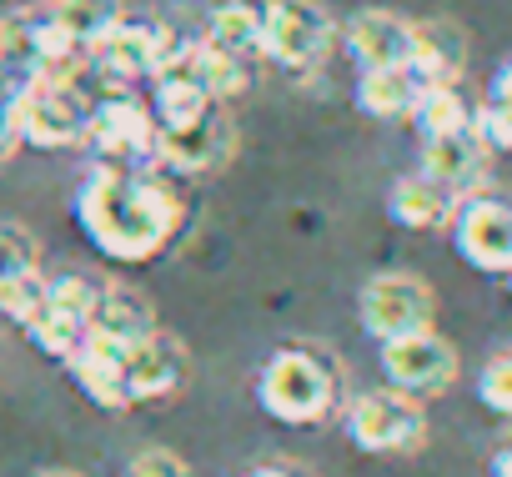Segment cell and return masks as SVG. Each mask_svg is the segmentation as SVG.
<instances>
[{
    "mask_svg": "<svg viewBox=\"0 0 512 477\" xmlns=\"http://www.w3.org/2000/svg\"><path fill=\"white\" fill-rule=\"evenodd\" d=\"M262 16L267 6H256V0H216L211 6V36L221 51L241 56V51H262Z\"/></svg>",
    "mask_w": 512,
    "mask_h": 477,
    "instance_id": "cell-23",
    "label": "cell"
},
{
    "mask_svg": "<svg viewBox=\"0 0 512 477\" xmlns=\"http://www.w3.org/2000/svg\"><path fill=\"white\" fill-rule=\"evenodd\" d=\"M507 292H512V272H507Z\"/></svg>",
    "mask_w": 512,
    "mask_h": 477,
    "instance_id": "cell-35",
    "label": "cell"
},
{
    "mask_svg": "<svg viewBox=\"0 0 512 477\" xmlns=\"http://www.w3.org/2000/svg\"><path fill=\"white\" fill-rule=\"evenodd\" d=\"M437 317V297L412 272H382L362 287V327L377 342H397L412 332H427Z\"/></svg>",
    "mask_w": 512,
    "mask_h": 477,
    "instance_id": "cell-5",
    "label": "cell"
},
{
    "mask_svg": "<svg viewBox=\"0 0 512 477\" xmlns=\"http://www.w3.org/2000/svg\"><path fill=\"white\" fill-rule=\"evenodd\" d=\"M347 437L362 447V452H377V457H402V452H417L427 442V412L417 397L397 392V387H377V392H362L347 412Z\"/></svg>",
    "mask_w": 512,
    "mask_h": 477,
    "instance_id": "cell-3",
    "label": "cell"
},
{
    "mask_svg": "<svg viewBox=\"0 0 512 477\" xmlns=\"http://www.w3.org/2000/svg\"><path fill=\"white\" fill-rule=\"evenodd\" d=\"M472 131L482 136L487 151H512V106H497V101L477 106L472 111Z\"/></svg>",
    "mask_w": 512,
    "mask_h": 477,
    "instance_id": "cell-28",
    "label": "cell"
},
{
    "mask_svg": "<svg viewBox=\"0 0 512 477\" xmlns=\"http://www.w3.org/2000/svg\"><path fill=\"white\" fill-rule=\"evenodd\" d=\"M86 101L76 96L71 81H31L16 91V131L31 146L61 151L86 141Z\"/></svg>",
    "mask_w": 512,
    "mask_h": 477,
    "instance_id": "cell-6",
    "label": "cell"
},
{
    "mask_svg": "<svg viewBox=\"0 0 512 477\" xmlns=\"http://www.w3.org/2000/svg\"><path fill=\"white\" fill-rule=\"evenodd\" d=\"M332 16L317 0H267L262 16V56H272L287 71H307L332 51Z\"/></svg>",
    "mask_w": 512,
    "mask_h": 477,
    "instance_id": "cell-4",
    "label": "cell"
},
{
    "mask_svg": "<svg viewBox=\"0 0 512 477\" xmlns=\"http://www.w3.org/2000/svg\"><path fill=\"white\" fill-rule=\"evenodd\" d=\"M126 477H191V467L171 447H146L126 462Z\"/></svg>",
    "mask_w": 512,
    "mask_h": 477,
    "instance_id": "cell-29",
    "label": "cell"
},
{
    "mask_svg": "<svg viewBox=\"0 0 512 477\" xmlns=\"http://www.w3.org/2000/svg\"><path fill=\"white\" fill-rule=\"evenodd\" d=\"M36 477H81V472H66V467H51V472H36Z\"/></svg>",
    "mask_w": 512,
    "mask_h": 477,
    "instance_id": "cell-33",
    "label": "cell"
},
{
    "mask_svg": "<svg viewBox=\"0 0 512 477\" xmlns=\"http://www.w3.org/2000/svg\"><path fill=\"white\" fill-rule=\"evenodd\" d=\"M417 96H422V86H417V76H412L407 66L362 71V81H357V106H362L367 116H377V121H402V116H412Z\"/></svg>",
    "mask_w": 512,
    "mask_h": 477,
    "instance_id": "cell-21",
    "label": "cell"
},
{
    "mask_svg": "<svg viewBox=\"0 0 512 477\" xmlns=\"http://www.w3.org/2000/svg\"><path fill=\"white\" fill-rule=\"evenodd\" d=\"M407 71L417 76V86H457V76L467 71V36L457 21H412V56Z\"/></svg>",
    "mask_w": 512,
    "mask_h": 477,
    "instance_id": "cell-15",
    "label": "cell"
},
{
    "mask_svg": "<svg viewBox=\"0 0 512 477\" xmlns=\"http://www.w3.org/2000/svg\"><path fill=\"white\" fill-rule=\"evenodd\" d=\"M487 161H492V151L482 146L477 131H452V136H427L422 141V176L437 181L442 191H452L457 201L482 186Z\"/></svg>",
    "mask_w": 512,
    "mask_h": 477,
    "instance_id": "cell-14",
    "label": "cell"
},
{
    "mask_svg": "<svg viewBox=\"0 0 512 477\" xmlns=\"http://www.w3.org/2000/svg\"><path fill=\"white\" fill-rule=\"evenodd\" d=\"M86 332L111 337V342H121V347H136L141 337L156 332V312H151V302H146L136 287H101Z\"/></svg>",
    "mask_w": 512,
    "mask_h": 477,
    "instance_id": "cell-19",
    "label": "cell"
},
{
    "mask_svg": "<svg viewBox=\"0 0 512 477\" xmlns=\"http://www.w3.org/2000/svg\"><path fill=\"white\" fill-rule=\"evenodd\" d=\"M487 101H497V106H512V56L492 71V86H487Z\"/></svg>",
    "mask_w": 512,
    "mask_h": 477,
    "instance_id": "cell-31",
    "label": "cell"
},
{
    "mask_svg": "<svg viewBox=\"0 0 512 477\" xmlns=\"http://www.w3.org/2000/svg\"><path fill=\"white\" fill-rule=\"evenodd\" d=\"M492 477H512V447H502V452L492 457Z\"/></svg>",
    "mask_w": 512,
    "mask_h": 477,
    "instance_id": "cell-32",
    "label": "cell"
},
{
    "mask_svg": "<svg viewBox=\"0 0 512 477\" xmlns=\"http://www.w3.org/2000/svg\"><path fill=\"white\" fill-rule=\"evenodd\" d=\"M86 141L106 161H141L156 151V116L136 96H111L86 116Z\"/></svg>",
    "mask_w": 512,
    "mask_h": 477,
    "instance_id": "cell-11",
    "label": "cell"
},
{
    "mask_svg": "<svg viewBox=\"0 0 512 477\" xmlns=\"http://www.w3.org/2000/svg\"><path fill=\"white\" fill-rule=\"evenodd\" d=\"M171 31L166 26H136V21H121L116 31H106L91 56L96 66L111 76V81H141V76H156L171 56Z\"/></svg>",
    "mask_w": 512,
    "mask_h": 477,
    "instance_id": "cell-12",
    "label": "cell"
},
{
    "mask_svg": "<svg viewBox=\"0 0 512 477\" xmlns=\"http://www.w3.org/2000/svg\"><path fill=\"white\" fill-rule=\"evenodd\" d=\"M246 477H287V472H277V467H262V472H246Z\"/></svg>",
    "mask_w": 512,
    "mask_h": 477,
    "instance_id": "cell-34",
    "label": "cell"
},
{
    "mask_svg": "<svg viewBox=\"0 0 512 477\" xmlns=\"http://www.w3.org/2000/svg\"><path fill=\"white\" fill-rule=\"evenodd\" d=\"M452 242L467 267L487 277L512 272V206L497 196H467L452 216Z\"/></svg>",
    "mask_w": 512,
    "mask_h": 477,
    "instance_id": "cell-9",
    "label": "cell"
},
{
    "mask_svg": "<svg viewBox=\"0 0 512 477\" xmlns=\"http://www.w3.org/2000/svg\"><path fill=\"white\" fill-rule=\"evenodd\" d=\"M457 347L447 337H437L432 327L427 332H412V337H397V342H382V372L397 392L407 397H437L457 382Z\"/></svg>",
    "mask_w": 512,
    "mask_h": 477,
    "instance_id": "cell-8",
    "label": "cell"
},
{
    "mask_svg": "<svg viewBox=\"0 0 512 477\" xmlns=\"http://www.w3.org/2000/svg\"><path fill=\"white\" fill-rule=\"evenodd\" d=\"M262 407L292 427H307V422H322L332 407H337V372L327 357L307 352V347H282L267 367H262Z\"/></svg>",
    "mask_w": 512,
    "mask_h": 477,
    "instance_id": "cell-2",
    "label": "cell"
},
{
    "mask_svg": "<svg viewBox=\"0 0 512 477\" xmlns=\"http://www.w3.org/2000/svg\"><path fill=\"white\" fill-rule=\"evenodd\" d=\"M477 397H482V407H492L497 417H512V347H502V352L487 357V367H482V377H477Z\"/></svg>",
    "mask_w": 512,
    "mask_h": 477,
    "instance_id": "cell-26",
    "label": "cell"
},
{
    "mask_svg": "<svg viewBox=\"0 0 512 477\" xmlns=\"http://www.w3.org/2000/svg\"><path fill=\"white\" fill-rule=\"evenodd\" d=\"M41 297H46V282H41V272L0 282V312H6V317H16L21 327H26V322L41 312Z\"/></svg>",
    "mask_w": 512,
    "mask_h": 477,
    "instance_id": "cell-27",
    "label": "cell"
},
{
    "mask_svg": "<svg viewBox=\"0 0 512 477\" xmlns=\"http://www.w3.org/2000/svg\"><path fill=\"white\" fill-rule=\"evenodd\" d=\"M412 121L422 126V136H452V131H472V106L462 101L457 86H422Z\"/></svg>",
    "mask_w": 512,
    "mask_h": 477,
    "instance_id": "cell-24",
    "label": "cell"
},
{
    "mask_svg": "<svg viewBox=\"0 0 512 477\" xmlns=\"http://www.w3.org/2000/svg\"><path fill=\"white\" fill-rule=\"evenodd\" d=\"M156 156L186 176H206V171H221L231 156H236V126L221 106H211L206 116L186 121V126H171V131H156Z\"/></svg>",
    "mask_w": 512,
    "mask_h": 477,
    "instance_id": "cell-10",
    "label": "cell"
},
{
    "mask_svg": "<svg viewBox=\"0 0 512 477\" xmlns=\"http://www.w3.org/2000/svg\"><path fill=\"white\" fill-rule=\"evenodd\" d=\"M96 297H101V287L96 282H86V277H56V282H46V297H41V312L26 322V337L41 347V352H51V357H71L76 347H81V337H86V327H91V312H96Z\"/></svg>",
    "mask_w": 512,
    "mask_h": 477,
    "instance_id": "cell-7",
    "label": "cell"
},
{
    "mask_svg": "<svg viewBox=\"0 0 512 477\" xmlns=\"http://www.w3.org/2000/svg\"><path fill=\"white\" fill-rule=\"evenodd\" d=\"M176 56H181V66L191 71V81L206 91V101L226 106L231 96H241V86H246L241 56L221 51L216 41H191V46H176Z\"/></svg>",
    "mask_w": 512,
    "mask_h": 477,
    "instance_id": "cell-20",
    "label": "cell"
},
{
    "mask_svg": "<svg viewBox=\"0 0 512 477\" xmlns=\"http://www.w3.org/2000/svg\"><path fill=\"white\" fill-rule=\"evenodd\" d=\"M347 46L362 71H392L412 56V21L397 11H362L347 31Z\"/></svg>",
    "mask_w": 512,
    "mask_h": 477,
    "instance_id": "cell-17",
    "label": "cell"
},
{
    "mask_svg": "<svg viewBox=\"0 0 512 477\" xmlns=\"http://www.w3.org/2000/svg\"><path fill=\"white\" fill-rule=\"evenodd\" d=\"M186 372H191L186 347L171 332L156 327L151 337H141L126 352V397L131 402H161V397H171V392L186 387Z\"/></svg>",
    "mask_w": 512,
    "mask_h": 477,
    "instance_id": "cell-13",
    "label": "cell"
},
{
    "mask_svg": "<svg viewBox=\"0 0 512 477\" xmlns=\"http://www.w3.org/2000/svg\"><path fill=\"white\" fill-rule=\"evenodd\" d=\"M76 216L96 252L116 262H151L181 226V201L171 186L151 176H131L121 166H96L76 196Z\"/></svg>",
    "mask_w": 512,
    "mask_h": 477,
    "instance_id": "cell-1",
    "label": "cell"
},
{
    "mask_svg": "<svg viewBox=\"0 0 512 477\" xmlns=\"http://www.w3.org/2000/svg\"><path fill=\"white\" fill-rule=\"evenodd\" d=\"M457 206H462V201H457L452 191H442L437 181H427L422 171H417V176H402V181L392 186V196H387L392 221L407 226V231H442V226H452Z\"/></svg>",
    "mask_w": 512,
    "mask_h": 477,
    "instance_id": "cell-18",
    "label": "cell"
},
{
    "mask_svg": "<svg viewBox=\"0 0 512 477\" xmlns=\"http://www.w3.org/2000/svg\"><path fill=\"white\" fill-rule=\"evenodd\" d=\"M46 21L61 26L81 51H91L106 31L121 26V0H46Z\"/></svg>",
    "mask_w": 512,
    "mask_h": 477,
    "instance_id": "cell-22",
    "label": "cell"
},
{
    "mask_svg": "<svg viewBox=\"0 0 512 477\" xmlns=\"http://www.w3.org/2000/svg\"><path fill=\"white\" fill-rule=\"evenodd\" d=\"M126 352H131V347L86 332L81 347L66 357L76 387H81L96 407H131V397H126Z\"/></svg>",
    "mask_w": 512,
    "mask_h": 477,
    "instance_id": "cell-16",
    "label": "cell"
},
{
    "mask_svg": "<svg viewBox=\"0 0 512 477\" xmlns=\"http://www.w3.org/2000/svg\"><path fill=\"white\" fill-rule=\"evenodd\" d=\"M36 236L16 221H0V282H11V277H31L36 272Z\"/></svg>",
    "mask_w": 512,
    "mask_h": 477,
    "instance_id": "cell-25",
    "label": "cell"
},
{
    "mask_svg": "<svg viewBox=\"0 0 512 477\" xmlns=\"http://www.w3.org/2000/svg\"><path fill=\"white\" fill-rule=\"evenodd\" d=\"M16 141H21V131H16V86L0 81V156H11Z\"/></svg>",
    "mask_w": 512,
    "mask_h": 477,
    "instance_id": "cell-30",
    "label": "cell"
}]
</instances>
